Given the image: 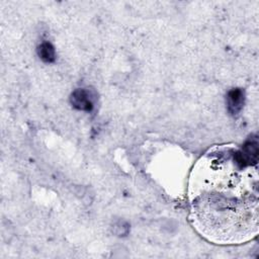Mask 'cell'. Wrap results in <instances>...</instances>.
<instances>
[{"label":"cell","instance_id":"cell-1","mask_svg":"<svg viewBox=\"0 0 259 259\" xmlns=\"http://www.w3.org/2000/svg\"><path fill=\"white\" fill-rule=\"evenodd\" d=\"M258 143L219 146L196 164L188 184L190 221L206 239L239 244L258 233Z\"/></svg>","mask_w":259,"mask_h":259},{"label":"cell","instance_id":"cell-2","mask_svg":"<svg viewBox=\"0 0 259 259\" xmlns=\"http://www.w3.org/2000/svg\"><path fill=\"white\" fill-rule=\"evenodd\" d=\"M244 104V92L240 88L231 90L227 96L228 110L232 114H238Z\"/></svg>","mask_w":259,"mask_h":259},{"label":"cell","instance_id":"cell-4","mask_svg":"<svg viewBox=\"0 0 259 259\" xmlns=\"http://www.w3.org/2000/svg\"><path fill=\"white\" fill-rule=\"evenodd\" d=\"M40 58L45 62H53L55 60V50L54 47L49 42H44L38 47Z\"/></svg>","mask_w":259,"mask_h":259},{"label":"cell","instance_id":"cell-3","mask_svg":"<svg viewBox=\"0 0 259 259\" xmlns=\"http://www.w3.org/2000/svg\"><path fill=\"white\" fill-rule=\"evenodd\" d=\"M72 100H74L75 106H77L80 110H90L92 108V102L86 96V94L82 90H77L72 96Z\"/></svg>","mask_w":259,"mask_h":259}]
</instances>
